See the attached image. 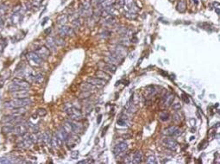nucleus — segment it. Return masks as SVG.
I'll return each instance as SVG.
<instances>
[{
    "instance_id": "aec40b11",
    "label": "nucleus",
    "mask_w": 220,
    "mask_h": 164,
    "mask_svg": "<svg viewBox=\"0 0 220 164\" xmlns=\"http://www.w3.org/2000/svg\"><path fill=\"white\" fill-rule=\"evenodd\" d=\"M174 95L172 93H168L166 94V96L164 97V105L165 106L169 107L170 105H173V102H174Z\"/></svg>"
},
{
    "instance_id": "f3484780",
    "label": "nucleus",
    "mask_w": 220,
    "mask_h": 164,
    "mask_svg": "<svg viewBox=\"0 0 220 164\" xmlns=\"http://www.w3.org/2000/svg\"><path fill=\"white\" fill-rule=\"evenodd\" d=\"M70 123H71L72 129H73V133H75V134L82 133L83 127L80 124H79V123L76 122V121H71V120H70Z\"/></svg>"
},
{
    "instance_id": "de8ad7c7",
    "label": "nucleus",
    "mask_w": 220,
    "mask_h": 164,
    "mask_svg": "<svg viewBox=\"0 0 220 164\" xmlns=\"http://www.w3.org/2000/svg\"><path fill=\"white\" fill-rule=\"evenodd\" d=\"M124 139H129V137H131V136L130 135H124Z\"/></svg>"
},
{
    "instance_id": "20e7f679",
    "label": "nucleus",
    "mask_w": 220,
    "mask_h": 164,
    "mask_svg": "<svg viewBox=\"0 0 220 164\" xmlns=\"http://www.w3.org/2000/svg\"><path fill=\"white\" fill-rule=\"evenodd\" d=\"M162 133L166 137H177V136L181 135V130L177 126H170L165 129Z\"/></svg>"
},
{
    "instance_id": "423d86ee",
    "label": "nucleus",
    "mask_w": 220,
    "mask_h": 164,
    "mask_svg": "<svg viewBox=\"0 0 220 164\" xmlns=\"http://www.w3.org/2000/svg\"><path fill=\"white\" fill-rule=\"evenodd\" d=\"M28 130H28L26 122L20 123V124L16 125V126H14V132L17 136H22V137H23V135H25V134L27 133Z\"/></svg>"
},
{
    "instance_id": "cd10ccee",
    "label": "nucleus",
    "mask_w": 220,
    "mask_h": 164,
    "mask_svg": "<svg viewBox=\"0 0 220 164\" xmlns=\"http://www.w3.org/2000/svg\"><path fill=\"white\" fill-rule=\"evenodd\" d=\"M186 0H181L177 5L178 11H179L180 12H184V11H186Z\"/></svg>"
},
{
    "instance_id": "3c124183",
    "label": "nucleus",
    "mask_w": 220,
    "mask_h": 164,
    "mask_svg": "<svg viewBox=\"0 0 220 164\" xmlns=\"http://www.w3.org/2000/svg\"><path fill=\"white\" fill-rule=\"evenodd\" d=\"M193 2L195 4H198V2H197V0H193Z\"/></svg>"
},
{
    "instance_id": "c85d7f7f",
    "label": "nucleus",
    "mask_w": 220,
    "mask_h": 164,
    "mask_svg": "<svg viewBox=\"0 0 220 164\" xmlns=\"http://www.w3.org/2000/svg\"><path fill=\"white\" fill-rule=\"evenodd\" d=\"M43 79H44V75H43L42 74H36L34 78V82H36V83H37V84H40L42 82Z\"/></svg>"
},
{
    "instance_id": "393cba45",
    "label": "nucleus",
    "mask_w": 220,
    "mask_h": 164,
    "mask_svg": "<svg viewBox=\"0 0 220 164\" xmlns=\"http://www.w3.org/2000/svg\"><path fill=\"white\" fill-rule=\"evenodd\" d=\"M114 3H115V0H104V2L100 4V7L103 10L107 9V8L112 6L114 4Z\"/></svg>"
},
{
    "instance_id": "2f4dec72",
    "label": "nucleus",
    "mask_w": 220,
    "mask_h": 164,
    "mask_svg": "<svg viewBox=\"0 0 220 164\" xmlns=\"http://www.w3.org/2000/svg\"><path fill=\"white\" fill-rule=\"evenodd\" d=\"M124 16H126L129 19H135L137 16V14L134 12H130V11H125L124 12Z\"/></svg>"
},
{
    "instance_id": "c9c22d12",
    "label": "nucleus",
    "mask_w": 220,
    "mask_h": 164,
    "mask_svg": "<svg viewBox=\"0 0 220 164\" xmlns=\"http://www.w3.org/2000/svg\"><path fill=\"white\" fill-rule=\"evenodd\" d=\"M37 114L40 116V117H44V116H46V114H47V111L45 110V109L40 108L37 110Z\"/></svg>"
},
{
    "instance_id": "f257e3e1",
    "label": "nucleus",
    "mask_w": 220,
    "mask_h": 164,
    "mask_svg": "<svg viewBox=\"0 0 220 164\" xmlns=\"http://www.w3.org/2000/svg\"><path fill=\"white\" fill-rule=\"evenodd\" d=\"M31 104H32V100L29 98H25V99H15L14 98L11 100L6 102L5 107H8L10 109H15L20 108V107H25Z\"/></svg>"
},
{
    "instance_id": "2eb2a0df",
    "label": "nucleus",
    "mask_w": 220,
    "mask_h": 164,
    "mask_svg": "<svg viewBox=\"0 0 220 164\" xmlns=\"http://www.w3.org/2000/svg\"><path fill=\"white\" fill-rule=\"evenodd\" d=\"M87 82H89V83H91V85L95 86V87H104L106 81L103 80V79H99V78H98V77H96V78L91 77L87 79Z\"/></svg>"
},
{
    "instance_id": "39448f33",
    "label": "nucleus",
    "mask_w": 220,
    "mask_h": 164,
    "mask_svg": "<svg viewBox=\"0 0 220 164\" xmlns=\"http://www.w3.org/2000/svg\"><path fill=\"white\" fill-rule=\"evenodd\" d=\"M163 144L169 150L175 151L178 148V142H176V140H174V138H172V137H167L166 138L163 139Z\"/></svg>"
},
{
    "instance_id": "412c9836",
    "label": "nucleus",
    "mask_w": 220,
    "mask_h": 164,
    "mask_svg": "<svg viewBox=\"0 0 220 164\" xmlns=\"http://www.w3.org/2000/svg\"><path fill=\"white\" fill-rule=\"evenodd\" d=\"M56 134H57V135L59 136L60 137H61V139L63 141V142H66V141L68 140V137H69V134H68L67 132H66L63 128H60L59 130H57Z\"/></svg>"
},
{
    "instance_id": "c756f323",
    "label": "nucleus",
    "mask_w": 220,
    "mask_h": 164,
    "mask_svg": "<svg viewBox=\"0 0 220 164\" xmlns=\"http://www.w3.org/2000/svg\"><path fill=\"white\" fill-rule=\"evenodd\" d=\"M57 21L60 24L64 25V24L67 22V16H66V15H61V16L57 18Z\"/></svg>"
},
{
    "instance_id": "4c0bfd02",
    "label": "nucleus",
    "mask_w": 220,
    "mask_h": 164,
    "mask_svg": "<svg viewBox=\"0 0 220 164\" xmlns=\"http://www.w3.org/2000/svg\"><path fill=\"white\" fill-rule=\"evenodd\" d=\"M172 107H173L174 110L178 111V110H180V109L181 108V105L180 103H176V104H174V105H172Z\"/></svg>"
},
{
    "instance_id": "6e6552de",
    "label": "nucleus",
    "mask_w": 220,
    "mask_h": 164,
    "mask_svg": "<svg viewBox=\"0 0 220 164\" xmlns=\"http://www.w3.org/2000/svg\"><path fill=\"white\" fill-rule=\"evenodd\" d=\"M124 7L126 9V11L136 13L138 11V8L136 6V4H135L134 0H124Z\"/></svg>"
},
{
    "instance_id": "f03ea898",
    "label": "nucleus",
    "mask_w": 220,
    "mask_h": 164,
    "mask_svg": "<svg viewBox=\"0 0 220 164\" xmlns=\"http://www.w3.org/2000/svg\"><path fill=\"white\" fill-rule=\"evenodd\" d=\"M28 61H29V64L34 67H40L42 64L43 60L36 54V52H30L27 54Z\"/></svg>"
},
{
    "instance_id": "a18cd8bd",
    "label": "nucleus",
    "mask_w": 220,
    "mask_h": 164,
    "mask_svg": "<svg viewBox=\"0 0 220 164\" xmlns=\"http://www.w3.org/2000/svg\"><path fill=\"white\" fill-rule=\"evenodd\" d=\"M101 118H102V116L99 115V118H98V120H97L98 124H100V122H101Z\"/></svg>"
},
{
    "instance_id": "e433bc0d",
    "label": "nucleus",
    "mask_w": 220,
    "mask_h": 164,
    "mask_svg": "<svg viewBox=\"0 0 220 164\" xmlns=\"http://www.w3.org/2000/svg\"><path fill=\"white\" fill-rule=\"evenodd\" d=\"M78 156H79V151L78 150H75V151H73L71 153V157L72 159H77Z\"/></svg>"
},
{
    "instance_id": "4be33fe9",
    "label": "nucleus",
    "mask_w": 220,
    "mask_h": 164,
    "mask_svg": "<svg viewBox=\"0 0 220 164\" xmlns=\"http://www.w3.org/2000/svg\"><path fill=\"white\" fill-rule=\"evenodd\" d=\"M132 163H141L142 161V153L141 151H136L132 155Z\"/></svg>"
},
{
    "instance_id": "58836bf2",
    "label": "nucleus",
    "mask_w": 220,
    "mask_h": 164,
    "mask_svg": "<svg viewBox=\"0 0 220 164\" xmlns=\"http://www.w3.org/2000/svg\"><path fill=\"white\" fill-rule=\"evenodd\" d=\"M214 10L218 15H219V4L218 3H214Z\"/></svg>"
},
{
    "instance_id": "09e8293b",
    "label": "nucleus",
    "mask_w": 220,
    "mask_h": 164,
    "mask_svg": "<svg viewBox=\"0 0 220 164\" xmlns=\"http://www.w3.org/2000/svg\"><path fill=\"white\" fill-rule=\"evenodd\" d=\"M50 30H51V29H47V30H45V33H46V34H47V33L50 32Z\"/></svg>"
},
{
    "instance_id": "7ed1b4c3",
    "label": "nucleus",
    "mask_w": 220,
    "mask_h": 164,
    "mask_svg": "<svg viewBox=\"0 0 220 164\" xmlns=\"http://www.w3.org/2000/svg\"><path fill=\"white\" fill-rule=\"evenodd\" d=\"M66 112H67L68 116H69L70 118H71L72 120L79 121V120H80V119H82V113H81V112L79 110V109H76V108H74V107L72 106L66 111Z\"/></svg>"
},
{
    "instance_id": "bb28decb",
    "label": "nucleus",
    "mask_w": 220,
    "mask_h": 164,
    "mask_svg": "<svg viewBox=\"0 0 220 164\" xmlns=\"http://www.w3.org/2000/svg\"><path fill=\"white\" fill-rule=\"evenodd\" d=\"M62 128L64 129L68 134L73 133V129H72V125H71V123H70V120L66 121V122L63 124Z\"/></svg>"
},
{
    "instance_id": "a19ab883",
    "label": "nucleus",
    "mask_w": 220,
    "mask_h": 164,
    "mask_svg": "<svg viewBox=\"0 0 220 164\" xmlns=\"http://www.w3.org/2000/svg\"><path fill=\"white\" fill-rule=\"evenodd\" d=\"M84 92V91H83ZM91 94V92H84L80 94V98H87V96H89Z\"/></svg>"
},
{
    "instance_id": "b1692460",
    "label": "nucleus",
    "mask_w": 220,
    "mask_h": 164,
    "mask_svg": "<svg viewBox=\"0 0 220 164\" xmlns=\"http://www.w3.org/2000/svg\"><path fill=\"white\" fill-rule=\"evenodd\" d=\"M51 140H52V137H51L50 133L46 131L42 134V142H44L47 144L51 145Z\"/></svg>"
},
{
    "instance_id": "f704fd0d",
    "label": "nucleus",
    "mask_w": 220,
    "mask_h": 164,
    "mask_svg": "<svg viewBox=\"0 0 220 164\" xmlns=\"http://www.w3.org/2000/svg\"><path fill=\"white\" fill-rule=\"evenodd\" d=\"M160 118H161V120H162V121H168V119H169V115H168L167 112H163V113H161V116H160Z\"/></svg>"
},
{
    "instance_id": "c03bdc74",
    "label": "nucleus",
    "mask_w": 220,
    "mask_h": 164,
    "mask_svg": "<svg viewBox=\"0 0 220 164\" xmlns=\"http://www.w3.org/2000/svg\"><path fill=\"white\" fill-rule=\"evenodd\" d=\"M4 45H2V42H0V55H1V53H2V51H3V48H4Z\"/></svg>"
},
{
    "instance_id": "ea45409f",
    "label": "nucleus",
    "mask_w": 220,
    "mask_h": 164,
    "mask_svg": "<svg viewBox=\"0 0 220 164\" xmlns=\"http://www.w3.org/2000/svg\"><path fill=\"white\" fill-rule=\"evenodd\" d=\"M103 2H104V0H92V3H93V4H94L96 6L100 5V4H102Z\"/></svg>"
},
{
    "instance_id": "0eeeda50",
    "label": "nucleus",
    "mask_w": 220,
    "mask_h": 164,
    "mask_svg": "<svg viewBox=\"0 0 220 164\" xmlns=\"http://www.w3.org/2000/svg\"><path fill=\"white\" fill-rule=\"evenodd\" d=\"M99 67H100L102 70L105 71V72H109V73H111V74H114L116 70V66L109 63V62H106V61H104V62H103V61L99 62Z\"/></svg>"
},
{
    "instance_id": "79ce46f5",
    "label": "nucleus",
    "mask_w": 220,
    "mask_h": 164,
    "mask_svg": "<svg viewBox=\"0 0 220 164\" xmlns=\"http://www.w3.org/2000/svg\"><path fill=\"white\" fill-rule=\"evenodd\" d=\"M4 19H3L1 16H0V31L2 30L3 28H4Z\"/></svg>"
},
{
    "instance_id": "37998d69",
    "label": "nucleus",
    "mask_w": 220,
    "mask_h": 164,
    "mask_svg": "<svg viewBox=\"0 0 220 164\" xmlns=\"http://www.w3.org/2000/svg\"><path fill=\"white\" fill-rule=\"evenodd\" d=\"M182 99L185 101V102H186V104H187V103H189V99H188V98L186 97V96L185 95V94H183V95H182Z\"/></svg>"
},
{
    "instance_id": "9d476101",
    "label": "nucleus",
    "mask_w": 220,
    "mask_h": 164,
    "mask_svg": "<svg viewBox=\"0 0 220 164\" xmlns=\"http://www.w3.org/2000/svg\"><path fill=\"white\" fill-rule=\"evenodd\" d=\"M111 52L116 54V56H118L121 60H123V58L127 54V51H126V49L124 46H116V47H115L112 49Z\"/></svg>"
},
{
    "instance_id": "a211bd4d",
    "label": "nucleus",
    "mask_w": 220,
    "mask_h": 164,
    "mask_svg": "<svg viewBox=\"0 0 220 164\" xmlns=\"http://www.w3.org/2000/svg\"><path fill=\"white\" fill-rule=\"evenodd\" d=\"M80 87H81V89H82V91H84V92H96L97 88H98L97 87L91 85V84L89 83V82H86V83L81 84Z\"/></svg>"
},
{
    "instance_id": "473e14b6",
    "label": "nucleus",
    "mask_w": 220,
    "mask_h": 164,
    "mask_svg": "<svg viewBox=\"0 0 220 164\" xmlns=\"http://www.w3.org/2000/svg\"><path fill=\"white\" fill-rule=\"evenodd\" d=\"M147 162H148V163H150V164H152V163H157V160H156V158H155V155H150V156H149L148 157V159H147Z\"/></svg>"
},
{
    "instance_id": "ddd939ff",
    "label": "nucleus",
    "mask_w": 220,
    "mask_h": 164,
    "mask_svg": "<svg viewBox=\"0 0 220 164\" xmlns=\"http://www.w3.org/2000/svg\"><path fill=\"white\" fill-rule=\"evenodd\" d=\"M35 52H36V54L43 60V61L48 59V57L49 56V54H50V51H49V49H48L47 47H41V48H39V49H36Z\"/></svg>"
},
{
    "instance_id": "5701e85b",
    "label": "nucleus",
    "mask_w": 220,
    "mask_h": 164,
    "mask_svg": "<svg viewBox=\"0 0 220 164\" xmlns=\"http://www.w3.org/2000/svg\"><path fill=\"white\" fill-rule=\"evenodd\" d=\"M26 125H27L28 130H30L33 133H37L39 131V126L37 125H35V124H32L31 122H26Z\"/></svg>"
},
{
    "instance_id": "49530a36",
    "label": "nucleus",
    "mask_w": 220,
    "mask_h": 164,
    "mask_svg": "<svg viewBox=\"0 0 220 164\" xmlns=\"http://www.w3.org/2000/svg\"><path fill=\"white\" fill-rule=\"evenodd\" d=\"M48 17L44 18V20H43V23H42V24H41V25H42V26H43V25H45V24H46V23H47V21H48Z\"/></svg>"
},
{
    "instance_id": "4468645a",
    "label": "nucleus",
    "mask_w": 220,
    "mask_h": 164,
    "mask_svg": "<svg viewBox=\"0 0 220 164\" xmlns=\"http://www.w3.org/2000/svg\"><path fill=\"white\" fill-rule=\"evenodd\" d=\"M59 35L61 37L66 36H73L74 35V31H73V29L72 28L62 25L59 29Z\"/></svg>"
},
{
    "instance_id": "9b49d317",
    "label": "nucleus",
    "mask_w": 220,
    "mask_h": 164,
    "mask_svg": "<svg viewBox=\"0 0 220 164\" xmlns=\"http://www.w3.org/2000/svg\"><path fill=\"white\" fill-rule=\"evenodd\" d=\"M12 82L16 84V85H18L20 87H22V89H27V90H29L30 88V83L26 81L25 79H20V78L16 77L12 79Z\"/></svg>"
},
{
    "instance_id": "8fccbe9b",
    "label": "nucleus",
    "mask_w": 220,
    "mask_h": 164,
    "mask_svg": "<svg viewBox=\"0 0 220 164\" xmlns=\"http://www.w3.org/2000/svg\"><path fill=\"white\" fill-rule=\"evenodd\" d=\"M86 161H80V162H79V163H86Z\"/></svg>"
},
{
    "instance_id": "a878e982",
    "label": "nucleus",
    "mask_w": 220,
    "mask_h": 164,
    "mask_svg": "<svg viewBox=\"0 0 220 164\" xmlns=\"http://www.w3.org/2000/svg\"><path fill=\"white\" fill-rule=\"evenodd\" d=\"M14 126L15 125H13L12 124H11V123H7L6 125H4V126L2 128L3 132H4V133H10V132L13 131V130H14Z\"/></svg>"
},
{
    "instance_id": "6ab92c4d",
    "label": "nucleus",
    "mask_w": 220,
    "mask_h": 164,
    "mask_svg": "<svg viewBox=\"0 0 220 164\" xmlns=\"http://www.w3.org/2000/svg\"><path fill=\"white\" fill-rule=\"evenodd\" d=\"M96 75L98 78H99V79H103L104 81H109L111 79V76H110V74L104 70H98L96 72Z\"/></svg>"
},
{
    "instance_id": "7c9ffc66",
    "label": "nucleus",
    "mask_w": 220,
    "mask_h": 164,
    "mask_svg": "<svg viewBox=\"0 0 220 164\" xmlns=\"http://www.w3.org/2000/svg\"><path fill=\"white\" fill-rule=\"evenodd\" d=\"M124 0H115V3L113 4V7L115 9H120L121 7H124Z\"/></svg>"
},
{
    "instance_id": "f8f14e48",
    "label": "nucleus",
    "mask_w": 220,
    "mask_h": 164,
    "mask_svg": "<svg viewBox=\"0 0 220 164\" xmlns=\"http://www.w3.org/2000/svg\"><path fill=\"white\" fill-rule=\"evenodd\" d=\"M11 95L15 99H25V98L29 97V92L27 89H23V90L12 92H11Z\"/></svg>"
},
{
    "instance_id": "72a5a7b5",
    "label": "nucleus",
    "mask_w": 220,
    "mask_h": 164,
    "mask_svg": "<svg viewBox=\"0 0 220 164\" xmlns=\"http://www.w3.org/2000/svg\"><path fill=\"white\" fill-rule=\"evenodd\" d=\"M54 41H55L56 45L62 46V45H64V44H65L64 40H63V38H62V37H61V36H60V37H56V38H54Z\"/></svg>"
},
{
    "instance_id": "1a4fd4ad",
    "label": "nucleus",
    "mask_w": 220,
    "mask_h": 164,
    "mask_svg": "<svg viewBox=\"0 0 220 164\" xmlns=\"http://www.w3.org/2000/svg\"><path fill=\"white\" fill-rule=\"evenodd\" d=\"M127 148H128V144L125 142H119V143L116 144V146L114 147V149H113V154H114L115 155H120V154L124 153V152L127 150Z\"/></svg>"
},
{
    "instance_id": "dca6fc26",
    "label": "nucleus",
    "mask_w": 220,
    "mask_h": 164,
    "mask_svg": "<svg viewBox=\"0 0 220 164\" xmlns=\"http://www.w3.org/2000/svg\"><path fill=\"white\" fill-rule=\"evenodd\" d=\"M46 47L49 49V51L53 53H55L57 51L56 49V43L54 41V38L53 37H48L46 40Z\"/></svg>"
}]
</instances>
